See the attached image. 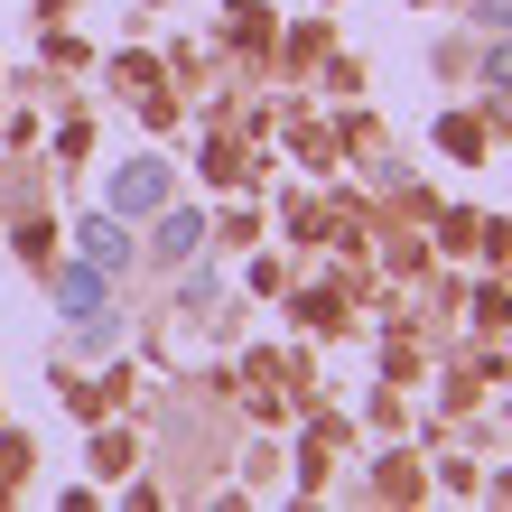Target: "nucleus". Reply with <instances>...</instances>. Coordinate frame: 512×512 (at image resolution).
<instances>
[{"mask_svg":"<svg viewBox=\"0 0 512 512\" xmlns=\"http://www.w3.org/2000/svg\"><path fill=\"white\" fill-rule=\"evenodd\" d=\"M485 19H494V28H512V0H485Z\"/></svg>","mask_w":512,"mask_h":512,"instance_id":"obj_5","label":"nucleus"},{"mask_svg":"<svg viewBox=\"0 0 512 512\" xmlns=\"http://www.w3.org/2000/svg\"><path fill=\"white\" fill-rule=\"evenodd\" d=\"M84 252H94V270H122V261H131L122 224H84Z\"/></svg>","mask_w":512,"mask_h":512,"instance_id":"obj_3","label":"nucleus"},{"mask_svg":"<svg viewBox=\"0 0 512 512\" xmlns=\"http://www.w3.org/2000/svg\"><path fill=\"white\" fill-rule=\"evenodd\" d=\"M168 196V168H122L112 177V205H159Z\"/></svg>","mask_w":512,"mask_h":512,"instance_id":"obj_2","label":"nucleus"},{"mask_svg":"<svg viewBox=\"0 0 512 512\" xmlns=\"http://www.w3.org/2000/svg\"><path fill=\"white\" fill-rule=\"evenodd\" d=\"M196 233H205L196 215H168V233H159V261H187V252H196Z\"/></svg>","mask_w":512,"mask_h":512,"instance_id":"obj_4","label":"nucleus"},{"mask_svg":"<svg viewBox=\"0 0 512 512\" xmlns=\"http://www.w3.org/2000/svg\"><path fill=\"white\" fill-rule=\"evenodd\" d=\"M56 298H66L75 326H103V270H66V280H56Z\"/></svg>","mask_w":512,"mask_h":512,"instance_id":"obj_1","label":"nucleus"}]
</instances>
